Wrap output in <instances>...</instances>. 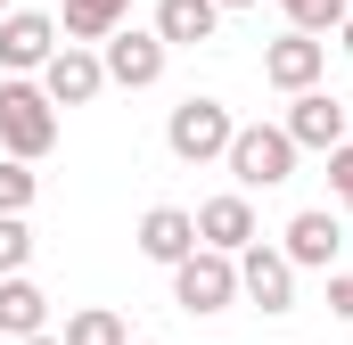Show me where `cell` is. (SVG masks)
<instances>
[{"label":"cell","instance_id":"obj_13","mask_svg":"<svg viewBox=\"0 0 353 345\" xmlns=\"http://www.w3.org/2000/svg\"><path fill=\"white\" fill-rule=\"evenodd\" d=\"M140 255L165 263V271L189 263L197 255V214H189V206H148V214H140Z\"/></svg>","mask_w":353,"mask_h":345},{"label":"cell","instance_id":"obj_11","mask_svg":"<svg viewBox=\"0 0 353 345\" xmlns=\"http://www.w3.org/2000/svg\"><path fill=\"white\" fill-rule=\"evenodd\" d=\"M239 296H247V304H263V313H296V263L279 255V247L255 239V247L239 255Z\"/></svg>","mask_w":353,"mask_h":345},{"label":"cell","instance_id":"obj_9","mask_svg":"<svg viewBox=\"0 0 353 345\" xmlns=\"http://www.w3.org/2000/svg\"><path fill=\"white\" fill-rule=\"evenodd\" d=\"M255 239H263V230H255V197L222 189V197L197 206V247H214V255H247Z\"/></svg>","mask_w":353,"mask_h":345},{"label":"cell","instance_id":"obj_26","mask_svg":"<svg viewBox=\"0 0 353 345\" xmlns=\"http://www.w3.org/2000/svg\"><path fill=\"white\" fill-rule=\"evenodd\" d=\"M132 345H165V337H132Z\"/></svg>","mask_w":353,"mask_h":345},{"label":"cell","instance_id":"obj_17","mask_svg":"<svg viewBox=\"0 0 353 345\" xmlns=\"http://www.w3.org/2000/svg\"><path fill=\"white\" fill-rule=\"evenodd\" d=\"M58 345H132V329H123V313H107V304H83V313H66Z\"/></svg>","mask_w":353,"mask_h":345},{"label":"cell","instance_id":"obj_22","mask_svg":"<svg viewBox=\"0 0 353 345\" xmlns=\"http://www.w3.org/2000/svg\"><path fill=\"white\" fill-rule=\"evenodd\" d=\"M329 313L353 321V271H329Z\"/></svg>","mask_w":353,"mask_h":345},{"label":"cell","instance_id":"obj_1","mask_svg":"<svg viewBox=\"0 0 353 345\" xmlns=\"http://www.w3.org/2000/svg\"><path fill=\"white\" fill-rule=\"evenodd\" d=\"M50 148H58V107H50V90L25 83V75H8V83H0V157L41 165Z\"/></svg>","mask_w":353,"mask_h":345},{"label":"cell","instance_id":"obj_3","mask_svg":"<svg viewBox=\"0 0 353 345\" xmlns=\"http://www.w3.org/2000/svg\"><path fill=\"white\" fill-rule=\"evenodd\" d=\"M230 181H239V197H255V189H279V181H296V140L279 132V124H239V140H230Z\"/></svg>","mask_w":353,"mask_h":345},{"label":"cell","instance_id":"obj_8","mask_svg":"<svg viewBox=\"0 0 353 345\" xmlns=\"http://www.w3.org/2000/svg\"><path fill=\"white\" fill-rule=\"evenodd\" d=\"M337 247H345V214H337V206H304V214H288V247H279V255L296 263V271H329Z\"/></svg>","mask_w":353,"mask_h":345},{"label":"cell","instance_id":"obj_27","mask_svg":"<svg viewBox=\"0 0 353 345\" xmlns=\"http://www.w3.org/2000/svg\"><path fill=\"white\" fill-rule=\"evenodd\" d=\"M0 17H8V0H0Z\"/></svg>","mask_w":353,"mask_h":345},{"label":"cell","instance_id":"obj_21","mask_svg":"<svg viewBox=\"0 0 353 345\" xmlns=\"http://www.w3.org/2000/svg\"><path fill=\"white\" fill-rule=\"evenodd\" d=\"M329 189H337V206L353 214V140H345V148H329Z\"/></svg>","mask_w":353,"mask_h":345},{"label":"cell","instance_id":"obj_12","mask_svg":"<svg viewBox=\"0 0 353 345\" xmlns=\"http://www.w3.org/2000/svg\"><path fill=\"white\" fill-rule=\"evenodd\" d=\"M41 90H50V107H90V99L107 90V66H99V50H74V41H58V58L41 66Z\"/></svg>","mask_w":353,"mask_h":345},{"label":"cell","instance_id":"obj_16","mask_svg":"<svg viewBox=\"0 0 353 345\" xmlns=\"http://www.w3.org/2000/svg\"><path fill=\"white\" fill-rule=\"evenodd\" d=\"M123 17H132V0H66L58 41H74V50H90V41H115V33H123Z\"/></svg>","mask_w":353,"mask_h":345},{"label":"cell","instance_id":"obj_15","mask_svg":"<svg viewBox=\"0 0 353 345\" xmlns=\"http://www.w3.org/2000/svg\"><path fill=\"white\" fill-rule=\"evenodd\" d=\"M214 25H222V8L214 0H157V41L165 50H197V41H214Z\"/></svg>","mask_w":353,"mask_h":345},{"label":"cell","instance_id":"obj_7","mask_svg":"<svg viewBox=\"0 0 353 345\" xmlns=\"http://www.w3.org/2000/svg\"><path fill=\"white\" fill-rule=\"evenodd\" d=\"M165 41L157 33H140V25H123L115 41H99V66H107V83H123V90H148V83H165Z\"/></svg>","mask_w":353,"mask_h":345},{"label":"cell","instance_id":"obj_4","mask_svg":"<svg viewBox=\"0 0 353 345\" xmlns=\"http://www.w3.org/2000/svg\"><path fill=\"white\" fill-rule=\"evenodd\" d=\"M173 304L181 313H230L239 304V255L197 247L189 263H173Z\"/></svg>","mask_w":353,"mask_h":345},{"label":"cell","instance_id":"obj_20","mask_svg":"<svg viewBox=\"0 0 353 345\" xmlns=\"http://www.w3.org/2000/svg\"><path fill=\"white\" fill-rule=\"evenodd\" d=\"M33 189H41V181H33V165L0 157V214H25V206H33Z\"/></svg>","mask_w":353,"mask_h":345},{"label":"cell","instance_id":"obj_25","mask_svg":"<svg viewBox=\"0 0 353 345\" xmlns=\"http://www.w3.org/2000/svg\"><path fill=\"white\" fill-rule=\"evenodd\" d=\"M25 345H58V337H25Z\"/></svg>","mask_w":353,"mask_h":345},{"label":"cell","instance_id":"obj_18","mask_svg":"<svg viewBox=\"0 0 353 345\" xmlns=\"http://www.w3.org/2000/svg\"><path fill=\"white\" fill-rule=\"evenodd\" d=\"M279 8H288V33H312V41L353 17V0H279Z\"/></svg>","mask_w":353,"mask_h":345},{"label":"cell","instance_id":"obj_6","mask_svg":"<svg viewBox=\"0 0 353 345\" xmlns=\"http://www.w3.org/2000/svg\"><path fill=\"white\" fill-rule=\"evenodd\" d=\"M321 75H329V41H312V33H279V41L263 50V83L288 90V99L321 90Z\"/></svg>","mask_w":353,"mask_h":345},{"label":"cell","instance_id":"obj_10","mask_svg":"<svg viewBox=\"0 0 353 345\" xmlns=\"http://www.w3.org/2000/svg\"><path fill=\"white\" fill-rule=\"evenodd\" d=\"M279 132L296 140V157H304V148H321V157H329V148H345V140H353V132H345V99H329V90L288 99V124H279Z\"/></svg>","mask_w":353,"mask_h":345},{"label":"cell","instance_id":"obj_19","mask_svg":"<svg viewBox=\"0 0 353 345\" xmlns=\"http://www.w3.org/2000/svg\"><path fill=\"white\" fill-rule=\"evenodd\" d=\"M33 263V230H25V214H0V279H17Z\"/></svg>","mask_w":353,"mask_h":345},{"label":"cell","instance_id":"obj_2","mask_svg":"<svg viewBox=\"0 0 353 345\" xmlns=\"http://www.w3.org/2000/svg\"><path fill=\"white\" fill-rule=\"evenodd\" d=\"M230 140H239V115L222 99H205V90H189L165 115V148H173L181 165H214V157H230Z\"/></svg>","mask_w":353,"mask_h":345},{"label":"cell","instance_id":"obj_5","mask_svg":"<svg viewBox=\"0 0 353 345\" xmlns=\"http://www.w3.org/2000/svg\"><path fill=\"white\" fill-rule=\"evenodd\" d=\"M50 58H58V17H41V8H8V17H0V66L33 83Z\"/></svg>","mask_w":353,"mask_h":345},{"label":"cell","instance_id":"obj_24","mask_svg":"<svg viewBox=\"0 0 353 345\" xmlns=\"http://www.w3.org/2000/svg\"><path fill=\"white\" fill-rule=\"evenodd\" d=\"M214 8H255V0H214Z\"/></svg>","mask_w":353,"mask_h":345},{"label":"cell","instance_id":"obj_23","mask_svg":"<svg viewBox=\"0 0 353 345\" xmlns=\"http://www.w3.org/2000/svg\"><path fill=\"white\" fill-rule=\"evenodd\" d=\"M337 50H345V58H353V17H345V25H337Z\"/></svg>","mask_w":353,"mask_h":345},{"label":"cell","instance_id":"obj_14","mask_svg":"<svg viewBox=\"0 0 353 345\" xmlns=\"http://www.w3.org/2000/svg\"><path fill=\"white\" fill-rule=\"evenodd\" d=\"M0 337L25 345V337H50V296L17 271V279H0Z\"/></svg>","mask_w":353,"mask_h":345}]
</instances>
